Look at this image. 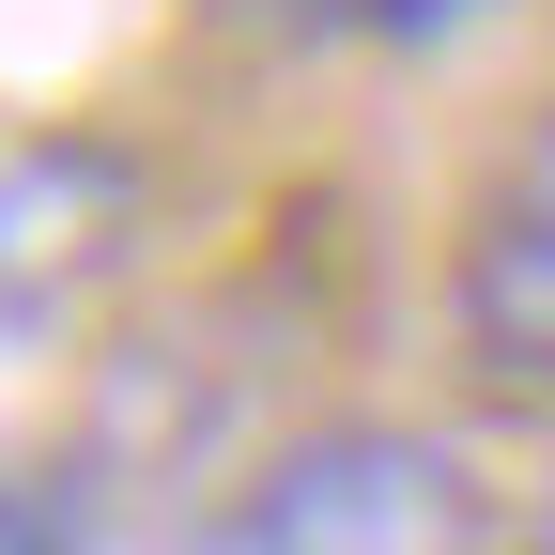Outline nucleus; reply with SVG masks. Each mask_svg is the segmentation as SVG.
I'll use <instances>...</instances> for the list:
<instances>
[{"instance_id": "nucleus-4", "label": "nucleus", "mask_w": 555, "mask_h": 555, "mask_svg": "<svg viewBox=\"0 0 555 555\" xmlns=\"http://www.w3.org/2000/svg\"><path fill=\"white\" fill-rule=\"evenodd\" d=\"M294 31H339V47H448V31H478L494 0H278Z\"/></svg>"}, {"instance_id": "nucleus-3", "label": "nucleus", "mask_w": 555, "mask_h": 555, "mask_svg": "<svg viewBox=\"0 0 555 555\" xmlns=\"http://www.w3.org/2000/svg\"><path fill=\"white\" fill-rule=\"evenodd\" d=\"M124 217H139V170L108 139H31V155H0V309H62L78 278H108Z\"/></svg>"}, {"instance_id": "nucleus-1", "label": "nucleus", "mask_w": 555, "mask_h": 555, "mask_svg": "<svg viewBox=\"0 0 555 555\" xmlns=\"http://www.w3.org/2000/svg\"><path fill=\"white\" fill-rule=\"evenodd\" d=\"M139 555H494V494L448 433L401 416H324V433L262 448L232 509H201Z\"/></svg>"}, {"instance_id": "nucleus-5", "label": "nucleus", "mask_w": 555, "mask_h": 555, "mask_svg": "<svg viewBox=\"0 0 555 555\" xmlns=\"http://www.w3.org/2000/svg\"><path fill=\"white\" fill-rule=\"evenodd\" d=\"M525 555H555V494H540V525H525Z\"/></svg>"}, {"instance_id": "nucleus-2", "label": "nucleus", "mask_w": 555, "mask_h": 555, "mask_svg": "<svg viewBox=\"0 0 555 555\" xmlns=\"http://www.w3.org/2000/svg\"><path fill=\"white\" fill-rule=\"evenodd\" d=\"M448 339L478 386L555 401V108L478 170L463 232H448Z\"/></svg>"}]
</instances>
